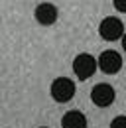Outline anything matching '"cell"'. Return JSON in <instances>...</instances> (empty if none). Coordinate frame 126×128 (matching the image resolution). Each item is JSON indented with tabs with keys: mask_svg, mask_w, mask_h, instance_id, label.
Returning a JSON list of instances; mask_svg holds the SVG:
<instances>
[{
	"mask_svg": "<svg viewBox=\"0 0 126 128\" xmlns=\"http://www.w3.org/2000/svg\"><path fill=\"white\" fill-rule=\"evenodd\" d=\"M98 34H100V38L104 42H116V40H122V36L126 32H124L122 20H118L114 16H108L98 24Z\"/></svg>",
	"mask_w": 126,
	"mask_h": 128,
	"instance_id": "obj_1",
	"label": "cell"
},
{
	"mask_svg": "<svg viewBox=\"0 0 126 128\" xmlns=\"http://www.w3.org/2000/svg\"><path fill=\"white\" fill-rule=\"evenodd\" d=\"M96 65H98V59H94L91 53H79L77 57L73 59V73L81 81H85V79H89V77L94 75Z\"/></svg>",
	"mask_w": 126,
	"mask_h": 128,
	"instance_id": "obj_2",
	"label": "cell"
},
{
	"mask_svg": "<svg viewBox=\"0 0 126 128\" xmlns=\"http://www.w3.org/2000/svg\"><path fill=\"white\" fill-rule=\"evenodd\" d=\"M51 96L55 102H69L75 95V83L67 77H57L51 83Z\"/></svg>",
	"mask_w": 126,
	"mask_h": 128,
	"instance_id": "obj_3",
	"label": "cell"
},
{
	"mask_svg": "<svg viewBox=\"0 0 126 128\" xmlns=\"http://www.w3.org/2000/svg\"><path fill=\"white\" fill-rule=\"evenodd\" d=\"M98 69L106 75H114L122 69V55L118 51H112V49H106L98 55Z\"/></svg>",
	"mask_w": 126,
	"mask_h": 128,
	"instance_id": "obj_4",
	"label": "cell"
},
{
	"mask_svg": "<svg viewBox=\"0 0 126 128\" xmlns=\"http://www.w3.org/2000/svg\"><path fill=\"white\" fill-rule=\"evenodd\" d=\"M114 98H116V93H114V89L110 87L108 83H98V85H94L93 91H91V100H93L96 106H110L112 102H114Z\"/></svg>",
	"mask_w": 126,
	"mask_h": 128,
	"instance_id": "obj_5",
	"label": "cell"
},
{
	"mask_svg": "<svg viewBox=\"0 0 126 128\" xmlns=\"http://www.w3.org/2000/svg\"><path fill=\"white\" fill-rule=\"evenodd\" d=\"M34 16H36V20H38L42 26H51V24L57 22L59 12H57V8H55L53 4H49V2H42V4H38Z\"/></svg>",
	"mask_w": 126,
	"mask_h": 128,
	"instance_id": "obj_6",
	"label": "cell"
},
{
	"mask_svg": "<svg viewBox=\"0 0 126 128\" xmlns=\"http://www.w3.org/2000/svg\"><path fill=\"white\" fill-rule=\"evenodd\" d=\"M61 128H87V116L81 110H69L61 118Z\"/></svg>",
	"mask_w": 126,
	"mask_h": 128,
	"instance_id": "obj_7",
	"label": "cell"
},
{
	"mask_svg": "<svg viewBox=\"0 0 126 128\" xmlns=\"http://www.w3.org/2000/svg\"><path fill=\"white\" fill-rule=\"evenodd\" d=\"M110 128H126V116H116L110 122Z\"/></svg>",
	"mask_w": 126,
	"mask_h": 128,
	"instance_id": "obj_8",
	"label": "cell"
},
{
	"mask_svg": "<svg viewBox=\"0 0 126 128\" xmlns=\"http://www.w3.org/2000/svg\"><path fill=\"white\" fill-rule=\"evenodd\" d=\"M112 4H114V8H116L118 12L126 14V0H112Z\"/></svg>",
	"mask_w": 126,
	"mask_h": 128,
	"instance_id": "obj_9",
	"label": "cell"
},
{
	"mask_svg": "<svg viewBox=\"0 0 126 128\" xmlns=\"http://www.w3.org/2000/svg\"><path fill=\"white\" fill-rule=\"evenodd\" d=\"M122 49H124V51H126V34H124V36H122Z\"/></svg>",
	"mask_w": 126,
	"mask_h": 128,
	"instance_id": "obj_10",
	"label": "cell"
}]
</instances>
